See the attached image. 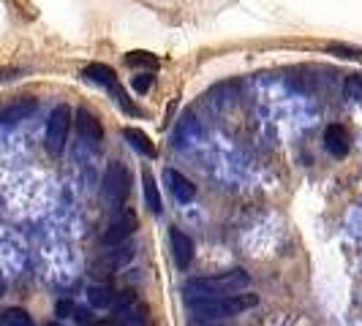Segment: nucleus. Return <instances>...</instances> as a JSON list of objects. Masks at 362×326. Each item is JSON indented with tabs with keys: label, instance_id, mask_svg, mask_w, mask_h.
<instances>
[{
	"label": "nucleus",
	"instance_id": "obj_1",
	"mask_svg": "<svg viewBox=\"0 0 362 326\" xmlns=\"http://www.w3.org/2000/svg\"><path fill=\"white\" fill-rule=\"evenodd\" d=\"M251 277L245 270H226L213 277H194L185 283V296L191 305L197 302H216L223 296H235L243 294V289H248Z\"/></svg>",
	"mask_w": 362,
	"mask_h": 326
},
{
	"label": "nucleus",
	"instance_id": "obj_2",
	"mask_svg": "<svg viewBox=\"0 0 362 326\" xmlns=\"http://www.w3.org/2000/svg\"><path fill=\"white\" fill-rule=\"evenodd\" d=\"M82 76H85L88 82H93V85H98L101 90H107L109 95H112V101L123 109L126 114H134V117H136V114H142L139 107H136V104L128 98V92L123 90V85H120L117 73L112 71L109 66H104V63H90V66L82 71Z\"/></svg>",
	"mask_w": 362,
	"mask_h": 326
},
{
	"label": "nucleus",
	"instance_id": "obj_3",
	"mask_svg": "<svg viewBox=\"0 0 362 326\" xmlns=\"http://www.w3.org/2000/svg\"><path fill=\"white\" fill-rule=\"evenodd\" d=\"M256 305H259L256 294H235V296H223V299H216V302H197L191 308H194V315L202 318V321H216V318L240 315V313L256 308Z\"/></svg>",
	"mask_w": 362,
	"mask_h": 326
},
{
	"label": "nucleus",
	"instance_id": "obj_4",
	"mask_svg": "<svg viewBox=\"0 0 362 326\" xmlns=\"http://www.w3.org/2000/svg\"><path fill=\"white\" fill-rule=\"evenodd\" d=\"M104 199H107L109 207L120 210L128 199V191H131V174H128L126 163L120 161H109L107 171H104Z\"/></svg>",
	"mask_w": 362,
	"mask_h": 326
},
{
	"label": "nucleus",
	"instance_id": "obj_5",
	"mask_svg": "<svg viewBox=\"0 0 362 326\" xmlns=\"http://www.w3.org/2000/svg\"><path fill=\"white\" fill-rule=\"evenodd\" d=\"M69 131H71V109L66 104L52 109L49 120H47V136H44V147L49 155H60L66 150V139H69Z\"/></svg>",
	"mask_w": 362,
	"mask_h": 326
},
{
	"label": "nucleus",
	"instance_id": "obj_6",
	"mask_svg": "<svg viewBox=\"0 0 362 326\" xmlns=\"http://www.w3.org/2000/svg\"><path fill=\"white\" fill-rule=\"evenodd\" d=\"M115 302H117V308H115V315H112V324L115 326H145L147 310L131 291L117 294Z\"/></svg>",
	"mask_w": 362,
	"mask_h": 326
},
{
	"label": "nucleus",
	"instance_id": "obj_7",
	"mask_svg": "<svg viewBox=\"0 0 362 326\" xmlns=\"http://www.w3.org/2000/svg\"><path fill=\"white\" fill-rule=\"evenodd\" d=\"M136 226H139V220H136V215L131 210L117 212V215L112 217V223H109L107 234H104V245H123L128 236L136 231Z\"/></svg>",
	"mask_w": 362,
	"mask_h": 326
},
{
	"label": "nucleus",
	"instance_id": "obj_8",
	"mask_svg": "<svg viewBox=\"0 0 362 326\" xmlns=\"http://www.w3.org/2000/svg\"><path fill=\"white\" fill-rule=\"evenodd\" d=\"M76 131H79V139L90 150H98L104 142V128L98 123V117L93 114L90 109H79L76 111Z\"/></svg>",
	"mask_w": 362,
	"mask_h": 326
},
{
	"label": "nucleus",
	"instance_id": "obj_9",
	"mask_svg": "<svg viewBox=\"0 0 362 326\" xmlns=\"http://www.w3.org/2000/svg\"><path fill=\"white\" fill-rule=\"evenodd\" d=\"M134 258V245H115L112 250H104V253L98 255V261L93 264V270H101L104 274H112V272H117L120 267H126L128 261Z\"/></svg>",
	"mask_w": 362,
	"mask_h": 326
},
{
	"label": "nucleus",
	"instance_id": "obj_10",
	"mask_svg": "<svg viewBox=\"0 0 362 326\" xmlns=\"http://www.w3.org/2000/svg\"><path fill=\"white\" fill-rule=\"evenodd\" d=\"M36 98H28V95L14 98L8 104H0V123H19V120L30 117L36 111Z\"/></svg>",
	"mask_w": 362,
	"mask_h": 326
},
{
	"label": "nucleus",
	"instance_id": "obj_11",
	"mask_svg": "<svg viewBox=\"0 0 362 326\" xmlns=\"http://www.w3.org/2000/svg\"><path fill=\"white\" fill-rule=\"evenodd\" d=\"M169 239H172V253H175V264H177V270H188L191 267V261H194V242H191V236L180 231V229H172L169 231Z\"/></svg>",
	"mask_w": 362,
	"mask_h": 326
},
{
	"label": "nucleus",
	"instance_id": "obj_12",
	"mask_svg": "<svg viewBox=\"0 0 362 326\" xmlns=\"http://www.w3.org/2000/svg\"><path fill=\"white\" fill-rule=\"evenodd\" d=\"M349 147H351V139H349V131L338 123L327 126L325 131V150L332 155V158H346L349 155Z\"/></svg>",
	"mask_w": 362,
	"mask_h": 326
},
{
	"label": "nucleus",
	"instance_id": "obj_13",
	"mask_svg": "<svg viewBox=\"0 0 362 326\" xmlns=\"http://www.w3.org/2000/svg\"><path fill=\"white\" fill-rule=\"evenodd\" d=\"M166 180H169V188H172V193H175L177 201L188 204V201L197 199V185L188 180L185 174H180L177 169H166Z\"/></svg>",
	"mask_w": 362,
	"mask_h": 326
},
{
	"label": "nucleus",
	"instance_id": "obj_14",
	"mask_svg": "<svg viewBox=\"0 0 362 326\" xmlns=\"http://www.w3.org/2000/svg\"><path fill=\"white\" fill-rule=\"evenodd\" d=\"M123 136L131 142V147H134L136 152H142V155H147V158L156 155V147H153V142H150V136H147L145 131H139V128H126Z\"/></svg>",
	"mask_w": 362,
	"mask_h": 326
},
{
	"label": "nucleus",
	"instance_id": "obj_15",
	"mask_svg": "<svg viewBox=\"0 0 362 326\" xmlns=\"http://www.w3.org/2000/svg\"><path fill=\"white\" fill-rule=\"evenodd\" d=\"M142 191H145V204L158 215L161 212V193H158V185H156V177L150 171H142Z\"/></svg>",
	"mask_w": 362,
	"mask_h": 326
},
{
	"label": "nucleus",
	"instance_id": "obj_16",
	"mask_svg": "<svg viewBox=\"0 0 362 326\" xmlns=\"http://www.w3.org/2000/svg\"><path fill=\"white\" fill-rule=\"evenodd\" d=\"M88 299H90V305L95 310H107L115 305L117 294L109 289V286H90V289H88Z\"/></svg>",
	"mask_w": 362,
	"mask_h": 326
},
{
	"label": "nucleus",
	"instance_id": "obj_17",
	"mask_svg": "<svg viewBox=\"0 0 362 326\" xmlns=\"http://www.w3.org/2000/svg\"><path fill=\"white\" fill-rule=\"evenodd\" d=\"M0 326H33V318L28 315V310L11 308L0 313Z\"/></svg>",
	"mask_w": 362,
	"mask_h": 326
},
{
	"label": "nucleus",
	"instance_id": "obj_18",
	"mask_svg": "<svg viewBox=\"0 0 362 326\" xmlns=\"http://www.w3.org/2000/svg\"><path fill=\"white\" fill-rule=\"evenodd\" d=\"M344 95L349 98V101H362V76H360V73H351V76H346Z\"/></svg>",
	"mask_w": 362,
	"mask_h": 326
},
{
	"label": "nucleus",
	"instance_id": "obj_19",
	"mask_svg": "<svg viewBox=\"0 0 362 326\" xmlns=\"http://www.w3.org/2000/svg\"><path fill=\"white\" fill-rule=\"evenodd\" d=\"M126 63L128 66H134V68H136V66H147L150 71H153V68H158V60H156L150 52H131L126 57Z\"/></svg>",
	"mask_w": 362,
	"mask_h": 326
},
{
	"label": "nucleus",
	"instance_id": "obj_20",
	"mask_svg": "<svg viewBox=\"0 0 362 326\" xmlns=\"http://www.w3.org/2000/svg\"><path fill=\"white\" fill-rule=\"evenodd\" d=\"M329 52L335 54V57H351V60H362V49H351V47H346V44H332V47H329Z\"/></svg>",
	"mask_w": 362,
	"mask_h": 326
},
{
	"label": "nucleus",
	"instance_id": "obj_21",
	"mask_svg": "<svg viewBox=\"0 0 362 326\" xmlns=\"http://www.w3.org/2000/svg\"><path fill=\"white\" fill-rule=\"evenodd\" d=\"M153 87V73H139V76H134V90L136 92H147Z\"/></svg>",
	"mask_w": 362,
	"mask_h": 326
},
{
	"label": "nucleus",
	"instance_id": "obj_22",
	"mask_svg": "<svg viewBox=\"0 0 362 326\" xmlns=\"http://www.w3.org/2000/svg\"><path fill=\"white\" fill-rule=\"evenodd\" d=\"M71 313H74V302H69V299L57 302V308H54V315H57V318H69Z\"/></svg>",
	"mask_w": 362,
	"mask_h": 326
},
{
	"label": "nucleus",
	"instance_id": "obj_23",
	"mask_svg": "<svg viewBox=\"0 0 362 326\" xmlns=\"http://www.w3.org/2000/svg\"><path fill=\"white\" fill-rule=\"evenodd\" d=\"M0 291H3V283H0Z\"/></svg>",
	"mask_w": 362,
	"mask_h": 326
},
{
	"label": "nucleus",
	"instance_id": "obj_24",
	"mask_svg": "<svg viewBox=\"0 0 362 326\" xmlns=\"http://www.w3.org/2000/svg\"><path fill=\"white\" fill-rule=\"evenodd\" d=\"M49 326H57V324H49Z\"/></svg>",
	"mask_w": 362,
	"mask_h": 326
}]
</instances>
